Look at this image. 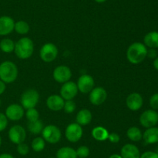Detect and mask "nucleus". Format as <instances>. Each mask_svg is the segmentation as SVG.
Returning <instances> with one entry per match:
<instances>
[{"instance_id": "obj_1", "label": "nucleus", "mask_w": 158, "mask_h": 158, "mask_svg": "<svg viewBox=\"0 0 158 158\" xmlns=\"http://www.w3.org/2000/svg\"><path fill=\"white\" fill-rule=\"evenodd\" d=\"M148 49L143 43L135 42L131 44L127 50V58L130 63L138 64L147 57Z\"/></svg>"}, {"instance_id": "obj_2", "label": "nucleus", "mask_w": 158, "mask_h": 158, "mask_svg": "<svg viewBox=\"0 0 158 158\" xmlns=\"http://www.w3.org/2000/svg\"><path fill=\"white\" fill-rule=\"evenodd\" d=\"M34 51L33 41L29 37H23L15 43V52L16 57L26 60L32 55Z\"/></svg>"}, {"instance_id": "obj_3", "label": "nucleus", "mask_w": 158, "mask_h": 158, "mask_svg": "<svg viewBox=\"0 0 158 158\" xmlns=\"http://www.w3.org/2000/svg\"><path fill=\"white\" fill-rule=\"evenodd\" d=\"M18 77V68L12 61L6 60L0 64V80L6 84L12 83Z\"/></svg>"}, {"instance_id": "obj_4", "label": "nucleus", "mask_w": 158, "mask_h": 158, "mask_svg": "<svg viewBox=\"0 0 158 158\" xmlns=\"http://www.w3.org/2000/svg\"><path fill=\"white\" fill-rule=\"evenodd\" d=\"M40 101V94L35 89H28L22 94L21 105L25 109L35 108Z\"/></svg>"}, {"instance_id": "obj_5", "label": "nucleus", "mask_w": 158, "mask_h": 158, "mask_svg": "<svg viewBox=\"0 0 158 158\" xmlns=\"http://www.w3.org/2000/svg\"><path fill=\"white\" fill-rule=\"evenodd\" d=\"M42 137L44 139L45 141L49 143H57L60 141L62 137V133L60 128L56 125H46L43 128L42 131Z\"/></svg>"}, {"instance_id": "obj_6", "label": "nucleus", "mask_w": 158, "mask_h": 158, "mask_svg": "<svg viewBox=\"0 0 158 158\" xmlns=\"http://www.w3.org/2000/svg\"><path fill=\"white\" fill-rule=\"evenodd\" d=\"M58 55V48L52 43H45L40 51V58L46 63L52 62Z\"/></svg>"}, {"instance_id": "obj_7", "label": "nucleus", "mask_w": 158, "mask_h": 158, "mask_svg": "<svg viewBox=\"0 0 158 158\" xmlns=\"http://www.w3.org/2000/svg\"><path fill=\"white\" fill-rule=\"evenodd\" d=\"M83 128L77 122L71 123L67 125L65 131V136L68 141L71 143H77L83 136Z\"/></svg>"}, {"instance_id": "obj_8", "label": "nucleus", "mask_w": 158, "mask_h": 158, "mask_svg": "<svg viewBox=\"0 0 158 158\" xmlns=\"http://www.w3.org/2000/svg\"><path fill=\"white\" fill-rule=\"evenodd\" d=\"M140 122L147 129L155 126L158 123V113L154 109L146 110L140 115Z\"/></svg>"}, {"instance_id": "obj_9", "label": "nucleus", "mask_w": 158, "mask_h": 158, "mask_svg": "<svg viewBox=\"0 0 158 158\" xmlns=\"http://www.w3.org/2000/svg\"><path fill=\"white\" fill-rule=\"evenodd\" d=\"M8 136L11 142L18 145L22 143H24L26 138V132L21 125H15L9 129Z\"/></svg>"}, {"instance_id": "obj_10", "label": "nucleus", "mask_w": 158, "mask_h": 158, "mask_svg": "<svg viewBox=\"0 0 158 158\" xmlns=\"http://www.w3.org/2000/svg\"><path fill=\"white\" fill-rule=\"evenodd\" d=\"M79 90L77 88V85L75 82H73L69 81L67 82L63 83L60 88V96L66 100H73L74 98L77 96Z\"/></svg>"}, {"instance_id": "obj_11", "label": "nucleus", "mask_w": 158, "mask_h": 158, "mask_svg": "<svg viewBox=\"0 0 158 158\" xmlns=\"http://www.w3.org/2000/svg\"><path fill=\"white\" fill-rule=\"evenodd\" d=\"M52 76L56 81L63 84L70 80L72 77V71L69 67L60 65L54 69Z\"/></svg>"}, {"instance_id": "obj_12", "label": "nucleus", "mask_w": 158, "mask_h": 158, "mask_svg": "<svg viewBox=\"0 0 158 158\" xmlns=\"http://www.w3.org/2000/svg\"><path fill=\"white\" fill-rule=\"evenodd\" d=\"M94 84L95 82L92 76L89 74H83L79 77L77 85L80 92L86 94V93L90 92L94 89Z\"/></svg>"}, {"instance_id": "obj_13", "label": "nucleus", "mask_w": 158, "mask_h": 158, "mask_svg": "<svg viewBox=\"0 0 158 158\" xmlns=\"http://www.w3.org/2000/svg\"><path fill=\"white\" fill-rule=\"evenodd\" d=\"M107 92L102 87L94 88L89 93V102L94 105H100L106 101Z\"/></svg>"}, {"instance_id": "obj_14", "label": "nucleus", "mask_w": 158, "mask_h": 158, "mask_svg": "<svg viewBox=\"0 0 158 158\" xmlns=\"http://www.w3.org/2000/svg\"><path fill=\"white\" fill-rule=\"evenodd\" d=\"M5 115L9 120H20L24 116V108L19 104H11L6 108Z\"/></svg>"}, {"instance_id": "obj_15", "label": "nucleus", "mask_w": 158, "mask_h": 158, "mask_svg": "<svg viewBox=\"0 0 158 158\" xmlns=\"http://www.w3.org/2000/svg\"><path fill=\"white\" fill-rule=\"evenodd\" d=\"M143 100L142 96L137 92H133L127 96L126 99V105L131 111H138L142 107Z\"/></svg>"}, {"instance_id": "obj_16", "label": "nucleus", "mask_w": 158, "mask_h": 158, "mask_svg": "<svg viewBox=\"0 0 158 158\" xmlns=\"http://www.w3.org/2000/svg\"><path fill=\"white\" fill-rule=\"evenodd\" d=\"M15 22L8 15L0 16V36H6L14 30Z\"/></svg>"}, {"instance_id": "obj_17", "label": "nucleus", "mask_w": 158, "mask_h": 158, "mask_svg": "<svg viewBox=\"0 0 158 158\" xmlns=\"http://www.w3.org/2000/svg\"><path fill=\"white\" fill-rule=\"evenodd\" d=\"M65 100L58 94H52L48 97L46 100V105L50 110L54 112L60 111L64 106Z\"/></svg>"}, {"instance_id": "obj_18", "label": "nucleus", "mask_w": 158, "mask_h": 158, "mask_svg": "<svg viewBox=\"0 0 158 158\" xmlns=\"http://www.w3.org/2000/svg\"><path fill=\"white\" fill-rule=\"evenodd\" d=\"M120 156L122 158H140V152L137 146L127 143L121 148Z\"/></svg>"}, {"instance_id": "obj_19", "label": "nucleus", "mask_w": 158, "mask_h": 158, "mask_svg": "<svg viewBox=\"0 0 158 158\" xmlns=\"http://www.w3.org/2000/svg\"><path fill=\"white\" fill-rule=\"evenodd\" d=\"M145 143L154 144L158 143V127L154 126L148 128L143 134V138Z\"/></svg>"}, {"instance_id": "obj_20", "label": "nucleus", "mask_w": 158, "mask_h": 158, "mask_svg": "<svg viewBox=\"0 0 158 158\" xmlns=\"http://www.w3.org/2000/svg\"><path fill=\"white\" fill-rule=\"evenodd\" d=\"M92 120V113L87 108H83L77 115L76 121L79 125H86L90 123Z\"/></svg>"}, {"instance_id": "obj_21", "label": "nucleus", "mask_w": 158, "mask_h": 158, "mask_svg": "<svg viewBox=\"0 0 158 158\" xmlns=\"http://www.w3.org/2000/svg\"><path fill=\"white\" fill-rule=\"evenodd\" d=\"M143 44L149 48H158V32L151 31L147 33L143 38Z\"/></svg>"}, {"instance_id": "obj_22", "label": "nucleus", "mask_w": 158, "mask_h": 158, "mask_svg": "<svg viewBox=\"0 0 158 158\" xmlns=\"http://www.w3.org/2000/svg\"><path fill=\"white\" fill-rule=\"evenodd\" d=\"M91 133H92L93 137L97 141H105L108 139V136H109V132L103 126L94 127Z\"/></svg>"}, {"instance_id": "obj_23", "label": "nucleus", "mask_w": 158, "mask_h": 158, "mask_svg": "<svg viewBox=\"0 0 158 158\" xmlns=\"http://www.w3.org/2000/svg\"><path fill=\"white\" fill-rule=\"evenodd\" d=\"M56 158H77V152L72 147H61L57 151Z\"/></svg>"}, {"instance_id": "obj_24", "label": "nucleus", "mask_w": 158, "mask_h": 158, "mask_svg": "<svg viewBox=\"0 0 158 158\" xmlns=\"http://www.w3.org/2000/svg\"><path fill=\"white\" fill-rule=\"evenodd\" d=\"M127 136L131 140L134 142H139L143 138V133L138 127L131 126L127 131Z\"/></svg>"}, {"instance_id": "obj_25", "label": "nucleus", "mask_w": 158, "mask_h": 158, "mask_svg": "<svg viewBox=\"0 0 158 158\" xmlns=\"http://www.w3.org/2000/svg\"><path fill=\"white\" fill-rule=\"evenodd\" d=\"M27 127L29 131L32 134H40L44 128L43 122L40 119L33 121V122H28Z\"/></svg>"}, {"instance_id": "obj_26", "label": "nucleus", "mask_w": 158, "mask_h": 158, "mask_svg": "<svg viewBox=\"0 0 158 158\" xmlns=\"http://www.w3.org/2000/svg\"><path fill=\"white\" fill-rule=\"evenodd\" d=\"M15 43L12 40L9 38H5L0 41V50L4 53H9L14 51Z\"/></svg>"}, {"instance_id": "obj_27", "label": "nucleus", "mask_w": 158, "mask_h": 158, "mask_svg": "<svg viewBox=\"0 0 158 158\" xmlns=\"http://www.w3.org/2000/svg\"><path fill=\"white\" fill-rule=\"evenodd\" d=\"M29 25L28 24L27 22L23 21V20H19V21L15 23V26H14V30L19 34L21 35H25L29 33Z\"/></svg>"}, {"instance_id": "obj_28", "label": "nucleus", "mask_w": 158, "mask_h": 158, "mask_svg": "<svg viewBox=\"0 0 158 158\" xmlns=\"http://www.w3.org/2000/svg\"><path fill=\"white\" fill-rule=\"evenodd\" d=\"M45 146H46V143H45L44 139L43 137H40V136L35 137L31 143L32 149L35 152L43 151L45 148Z\"/></svg>"}, {"instance_id": "obj_29", "label": "nucleus", "mask_w": 158, "mask_h": 158, "mask_svg": "<svg viewBox=\"0 0 158 158\" xmlns=\"http://www.w3.org/2000/svg\"><path fill=\"white\" fill-rule=\"evenodd\" d=\"M26 116L28 122H33V121L40 119V113L35 108L27 109L26 112Z\"/></svg>"}, {"instance_id": "obj_30", "label": "nucleus", "mask_w": 158, "mask_h": 158, "mask_svg": "<svg viewBox=\"0 0 158 158\" xmlns=\"http://www.w3.org/2000/svg\"><path fill=\"white\" fill-rule=\"evenodd\" d=\"M77 157L79 158H86L89 156V147H86V146H80V147H78L77 150Z\"/></svg>"}, {"instance_id": "obj_31", "label": "nucleus", "mask_w": 158, "mask_h": 158, "mask_svg": "<svg viewBox=\"0 0 158 158\" xmlns=\"http://www.w3.org/2000/svg\"><path fill=\"white\" fill-rule=\"evenodd\" d=\"M77 108V105L73 100H66L64 102V106L63 109H64V112L66 113H72Z\"/></svg>"}, {"instance_id": "obj_32", "label": "nucleus", "mask_w": 158, "mask_h": 158, "mask_svg": "<svg viewBox=\"0 0 158 158\" xmlns=\"http://www.w3.org/2000/svg\"><path fill=\"white\" fill-rule=\"evenodd\" d=\"M17 152L19 153L22 156H26L29 153V147L25 143H22L17 145Z\"/></svg>"}, {"instance_id": "obj_33", "label": "nucleus", "mask_w": 158, "mask_h": 158, "mask_svg": "<svg viewBox=\"0 0 158 158\" xmlns=\"http://www.w3.org/2000/svg\"><path fill=\"white\" fill-rule=\"evenodd\" d=\"M150 105L152 109H158V93H155L151 96L150 99Z\"/></svg>"}, {"instance_id": "obj_34", "label": "nucleus", "mask_w": 158, "mask_h": 158, "mask_svg": "<svg viewBox=\"0 0 158 158\" xmlns=\"http://www.w3.org/2000/svg\"><path fill=\"white\" fill-rule=\"evenodd\" d=\"M8 125V119L6 115L0 112V132L6 129Z\"/></svg>"}, {"instance_id": "obj_35", "label": "nucleus", "mask_w": 158, "mask_h": 158, "mask_svg": "<svg viewBox=\"0 0 158 158\" xmlns=\"http://www.w3.org/2000/svg\"><path fill=\"white\" fill-rule=\"evenodd\" d=\"M140 158H158V153L156 151H146L140 155Z\"/></svg>"}, {"instance_id": "obj_36", "label": "nucleus", "mask_w": 158, "mask_h": 158, "mask_svg": "<svg viewBox=\"0 0 158 158\" xmlns=\"http://www.w3.org/2000/svg\"><path fill=\"white\" fill-rule=\"evenodd\" d=\"M108 139H109L111 143H117L120 142V137L117 133H109Z\"/></svg>"}, {"instance_id": "obj_37", "label": "nucleus", "mask_w": 158, "mask_h": 158, "mask_svg": "<svg viewBox=\"0 0 158 158\" xmlns=\"http://www.w3.org/2000/svg\"><path fill=\"white\" fill-rule=\"evenodd\" d=\"M147 57L151 59H155L157 57V51L156 49L154 48H150V50H148L147 53Z\"/></svg>"}, {"instance_id": "obj_38", "label": "nucleus", "mask_w": 158, "mask_h": 158, "mask_svg": "<svg viewBox=\"0 0 158 158\" xmlns=\"http://www.w3.org/2000/svg\"><path fill=\"white\" fill-rule=\"evenodd\" d=\"M6 83L3 82L2 80H0V94L4 93V91H6Z\"/></svg>"}, {"instance_id": "obj_39", "label": "nucleus", "mask_w": 158, "mask_h": 158, "mask_svg": "<svg viewBox=\"0 0 158 158\" xmlns=\"http://www.w3.org/2000/svg\"><path fill=\"white\" fill-rule=\"evenodd\" d=\"M0 158H14L13 156L9 153H2L0 154Z\"/></svg>"}, {"instance_id": "obj_40", "label": "nucleus", "mask_w": 158, "mask_h": 158, "mask_svg": "<svg viewBox=\"0 0 158 158\" xmlns=\"http://www.w3.org/2000/svg\"><path fill=\"white\" fill-rule=\"evenodd\" d=\"M153 65H154V68L158 71V57L154 59V62H153Z\"/></svg>"}, {"instance_id": "obj_41", "label": "nucleus", "mask_w": 158, "mask_h": 158, "mask_svg": "<svg viewBox=\"0 0 158 158\" xmlns=\"http://www.w3.org/2000/svg\"><path fill=\"white\" fill-rule=\"evenodd\" d=\"M109 158H122V156L120 154H113Z\"/></svg>"}, {"instance_id": "obj_42", "label": "nucleus", "mask_w": 158, "mask_h": 158, "mask_svg": "<svg viewBox=\"0 0 158 158\" xmlns=\"http://www.w3.org/2000/svg\"><path fill=\"white\" fill-rule=\"evenodd\" d=\"M94 1L97 2V3H103V2H105L106 0H94Z\"/></svg>"}, {"instance_id": "obj_43", "label": "nucleus", "mask_w": 158, "mask_h": 158, "mask_svg": "<svg viewBox=\"0 0 158 158\" xmlns=\"http://www.w3.org/2000/svg\"><path fill=\"white\" fill-rule=\"evenodd\" d=\"M1 144H2V138L1 136H0V146H1Z\"/></svg>"}, {"instance_id": "obj_44", "label": "nucleus", "mask_w": 158, "mask_h": 158, "mask_svg": "<svg viewBox=\"0 0 158 158\" xmlns=\"http://www.w3.org/2000/svg\"><path fill=\"white\" fill-rule=\"evenodd\" d=\"M49 158H54V157H49Z\"/></svg>"}]
</instances>
